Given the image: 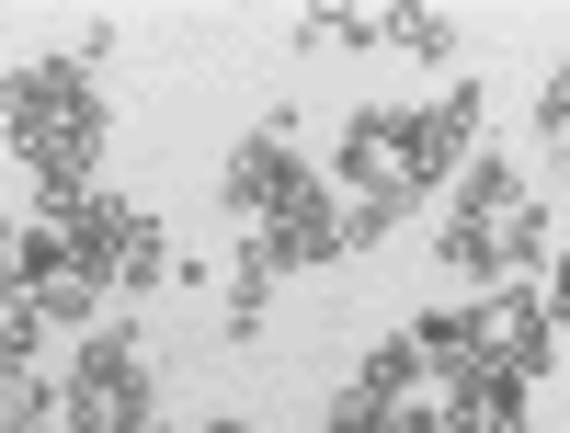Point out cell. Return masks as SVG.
<instances>
[{
    "label": "cell",
    "mask_w": 570,
    "mask_h": 433,
    "mask_svg": "<svg viewBox=\"0 0 570 433\" xmlns=\"http://www.w3.org/2000/svg\"><path fill=\"white\" fill-rule=\"evenodd\" d=\"M69 433H149L160 422V388H149V354H137V319L115 308L104 331H80V354H69Z\"/></svg>",
    "instance_id": "obj_2"
},
{
    "label": "cell",
    "mask_w": 570,
    "mask_h": 433,
    "mask_svg": "<svg viewBox=\"0 0 570 433\" xmlns=\"http://www.w3.org/2000/svg\"><path fill=\"white\" fill-rule=\"evenodd\" d=\"M445 433H525V376L513 365H480L445 388Z\"/></svg>",
    "instance_id": "obj_8"
},
{
    "label": "cell",
    "mask_w": 570,
    "mask_h": 433,
    "mask_svg": "<svg viewBox=\"0 0 570 433\" xmlns=\"http://www.w3.org/2000/svg\"><path fill=\"white\" fill-rule=\"evenodd\" d=\"M308 183H320V171L297 160V126H285V115H274V126H252L240 149H228V206H240V228H263L274 206H297Z\"/></svg>",
    "instance_id": "obj_5"
},
{
    "label": "cell",
    "mask_w": 570,
    "mask_h": 433,
    "mask_svg": "<svg viewBox=\"0 0 570 433\" xmlns=\"http://www.w3.org/2000/svg\"><path fill=\"white\" fill-rule=\"evenodd\" d=\"M480 149H491V91H480V80H445L422 115H400V171H389V195L422 206L434 183L456 195V171L480 160Z\"/></svg>",
    "instance_id": "obj_3"
},
{
    "label": "cell",
    "mask_w": 570,
    "mask_h": 433,
    "mask_svg": "<svg viewBox=\"0 0 570 433\" xmlns=\"http://www.w3.org/2000/svg\"><path fill=\"white\" fill-rule=\"evenodd\" d=\"M411 343H422V365L456 388V376H480V308H422V319H411Z\"/></svg>",
    "instance_id": "obj_10"
},
{
    "label": "cell",
    "mask_w": 570,
    "mask_h": 433,
    "mask_svg": "<svg viewBox=\"0 0 570 433\" xmlns=\"http://www.w3.org/2000/svg\"><path fill=\"white\" fill-rule=\"evenodd\" d=\"M389 171H400V115H389V104L343 115V149H331V183H343V206H354V195H389Z\"/></svg>",
    "instance_id": "obj_7"
},
{
    "label": "cell",
    "mask_w": 570,
    "mask_h": 433,
    "mask_svg": "<svg viewBox=\"0 0 570 433\" xmlns=\"http://www.w3.org/2000/svg\"><path fill=\"white\" fill-rule=\"evenodd\" d=\"M308 263H343V195H331V171L308 183L297 206H274L252 239H240V274L285 285V274H308Z\"/></svg>",
    "instance_id": "obj_4"
},
{
    "label": "cell",
    "mask_w": 570,
    "mask_h": 433,
    "mask_svg": "<svg viewBox=\"0 0 570 433\" xmlns=\"http://www.w3.org/2000/svg\"><path fill=\"white\" fill-rule=\"evenodd\" d=\"M456 46H468L456 12H389V58H434V69H445Z\"/></svg>",
    "instance_id": "obj_15"
},
{
    "label": "cell",
    "mask_w": 570,
    "mask_h": 433,
    "mask_svg": "<svg viewBox=\"0 0 570 433\" xmlns=\"http://www.w3.org/2000/svg\"><path fill=\"white\" fill-rule=\"evenodd\" d=\"M537 137H548V149H570V58L537 80Z\"/></svg>",
    "instance_id": "obj_17"
},
{
    "label": "cell",
    "mask_w": 570,
    "mask_h": 433,
    "mask_svg": "<svg viewBox=\"0 0 570 433\" xmlns=\"http://www.w3.org/2000/svg\"><path fill=\"white\" fill-rule=\"evenodd\" d=\"M468 308H480V365H513L525 388L559 365V319H548L537 285H491V297H468Z\"/></svg>",
    "instance_id": "obj_6"
},
{
    "label": "cell",
    "mask_w": 570,
    "mask_h": 433,
    "mask_svg": "<svg viewBox=\"0 0 570 433\" xmlns=\"http://www.w3.org/2000/svg\"><path fill=\"white\" fill-rule=\"evenodd\" d=\"M206 433H252V422H206Z\"/></svg>",
    "instance_id": "obj_19"
},
{
    "label": "cell",
    "mask_w": 570,
    "mask_h": 433,
    "mask_svg": "<svg viewBox=\"0 0 570 433\" xmlns=\"http://www.w3.org/2000/svg\"><path fill=\"white\" fill-rule=\"evenodd\" d=\"M513 206H525V171H513L502 149H480L456 171V217H513Z\"/></svg>",
    "instance_id": "obj_14"
},
{
    "label": "cell",
    "mask_w": 570,
    "mask_h": 433,
    "mask_svg": "<svg viewBox=\"0 0 570 433\" xmlns=\"http://www.w3.org/2000/svg\"><path fill=\"white\" fill-rule=\"evenodd\" d=\"M354 388L400 411V400H422V388H434V365H422V343H411V331H389V343H376V354L354 365Z\"/></svg>",
    "instance_id": "obj_11"
},
{
    "label": "cell",
    "mask_w": 570,
    "mask_h": 433,
    "mask_svg": "<svg viewBox=\"0 0 570 433\" xmlns=\"http://www.w3.org/2000/svg\"><path fill=\"white\" fill-rule=\"evenodd\" d=\"M434 263L456 274V285H513V263H502V217H445V239H434Z\"/></svg>",
    "instance_id": "obj_9"
},
{
    "label": "cell",
    "mask_w": 570,
    "mask_h": 433,
    "mask_svg": "<svg viewBox=\"0 0 570 433\" xmlns=\"http://www.w3.org/2000/svg\"><path fill=\"white\" fill-rule=\"evenodd\" d=\"M104 80H91V58L69 46V58H23L12 69V160L35 171V217H69L104 195Z\"/></svg>",
    "instance_id": "obj_1"
},
{
    "label": "cell",
    "mask_w": 570,
    "mask_h": 433,
    "mask_svg": "<svg viewBox=\"0 0 570 433\" xmlns=\"http://www.w3.org/2000/svg\"><path fill=\"white\" fill-rule=\"evenodd\" d=\"M0 433H69V388H46L35 365H0Z\"/></svg>",
    "instance_id": "obj_12"
},
{
    "label": "cell",
    "mask_w": 570,
    "mask_h": 433,
    "mask_svg": "<svg viewBox=\"0 0 570 433\" xmlns=\"http://www.w3.org/2000/svg\"><path fill=\"white\" fill-rule=\"evenodd\" d=\"M548 319H559V331H570V252H559V263H548Z\"/></svg>",
    "instance_id": "obj_18"
},
{
    "label": "cell",
    "mask_w": 570,
    "mask_h": 433,
    "mask_svg": "<svg viewBox=\"0 0 570 433\" xmlns=\"http://www.w3.org/2000/svg\"><path fill=\"white\" fill-rule=\"evenodd\" d=\"M12 285H23V297L69 285V228H58V217H23V228H12Z\"/></svg>",
    "instance_id": "obj_13"
},
{
    "label": "cell",
    "mask_w": 570,
    "mask_h": 433,
    "mask_svg": "<svg viewBox=\"0 0 570 433\" xmlns=\"http://www.w3.org/2000/svg\"><path fill=\"white\" fill-rule=\"evenodd\" d=\"M502 263H513V274H537V263H559V228H548V206H537V195H525V206L502 217Z\"/></svg>",
    "instance_id": "obj_16"
}]
</instances>
